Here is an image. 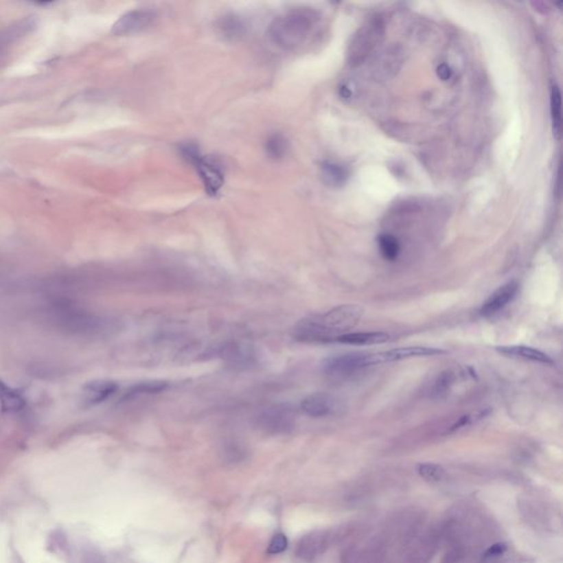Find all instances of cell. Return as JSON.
<instances>
[{
	"mask_svg": "<svg viewBox=\"0 0 563 563\" xmlns=\"http://www.w3.org/2000/svg\"><path fill=\"white\" fill-rule=\"evenodd\" d=\"M363 312L365 310L359 305H341L323 315L308 316L296 323L294 338L301 343H332L352 330Z\"/></svg>",
	"mask_w": 563,
	"mask_h": 563,
	"instance_id": "6da1fadb",
	"label": "cell"
},
{
	"mask_svg": "<svg viewBox=\"0 0 563 563\" xmlns=\"http://www.w3.org/2000/svg\"><path fill=\"white\" fill-rule=\"evenodd\" d=\"M317 21V14L312 9H290L271 23L268 38L282 50H297L310 40Z\"/></svg>",
	"mask_w": 563,
	"mask_h": 563,
	"instance_id": "7a4b0ae2",
	"label": "cell"
},
{
	"mask_svg": "<svg viewBox=\"0 0 563 563\" xmlns=\"http://www.w3.org/2000/svg\"><path fill=\"white\" fill-rule=\"evenodd\" d=\"M185 160L191 162L204 183L205 188L209 195H217L224 185V171L217 161L203 157L198 149L191 144H186L181 149Z\"/></svg>",
	"mask_w": 563,
	"mask_h": 563,
	"instance_id": "3957f363",
	"label": "cell"
},
{
	"mask_svg": "<svg viewBox=\"0 0 563 563\" xmlns=\"http://www.w3.org/2000/svg\"><path fill=\"white\" fill-rule=\"evenodd\" d=\"M372 365H374L373 354L350 352L325 360L323 363V371L330 378H341Z\"/></svg>",
	"mask_w": 563,
	"mask_h": 563,
	"instance_id": "277c9868",
	"label": "cell"
},
{
	"mask_svg": "<svg viewBox=\"0 0 563 563\" xmlns=\"http://www.w3.org/2000/svg\"><path fill=\"white\" fill-rule=\"evenodd\" d=\"M341 536L334 530L318 529L301 537L296 547V555L301 560L314 561L323 555L332 547L336 539Z\"/></svg>",
	"mask_w": 563,
	"mask_h": 563,
	"instance_id": "5b68a950",
	"label": "cell"
},
{
	"mask_svg": "<svg viewBox=\"0 0 563 563\" xmlns=\"http://www.w3.org/2000/svg\"><path fill=\"white\" fill-rule=\"evenodd\" d=\"M296 413L288 404L268 407L259 417L260 428L268 434H288L295 426Z\"/></svg>",
	"mask_w": 563,
	"mask_h": 563,
	"instance_id": "8992f818",
	"label": "cell"
},
{
	"mask_svg": "<svg viewBox=\"0 0 563 563\" xmlns=\"http://www.w3.org/2000/svg\"><path fill=\"white\" fill-rule=\"evenodd\" d=\"M301 409L312 418H325L338 414L343 405L339 398L328 393L318 392L308 395L301 402Z\"/></svg>",
	"mask_w": 563,
	"mask_h": 563,
	"instance_id": "52a82bcc",
	"label": "cell"
},
{
	"mask_svg": "<svg viewBox=\"0 0 563 563\" xmlns=\"http://www.w3.org/2000/svg\"><path fill=\"white\" fill-rule=\"evenodd\" d=\"M155 14L151 10H131L122 14L111 28V34L117 36H131L149 28L154 23Z\"/></svg>",
	"mask_w": 563,
	"mask_h": 563,
	"instance_id": "ba28073f",
	"label": "cell"
},
{
	"mask_svg": "<svg viewBox=\"0 0 563 563\" xmlns=\"http://www.w3.org/2000/svg\"><path fill=\"white\" fill-rule=\"evenodd\" d=\"M444 354H446L445 350L430 348V347H403V348L382 351V352L374 354V356H376V365H382L387 362L402 361V360L420 358V356H434Z\"/></svg>",
	"mask_w": 563,
	"mask_h": 563,
	"instance_id": "9c48e42d",
	"label": "cell"
},
{
	"mask_svg": "<svg viewBox=\"0 0 563 563\" xmlns=\"http://www.w3.org/2000/svg\"><path fill=\"white\" fill-rule=\"evenodd\" d=\"M519 285L516 281H511L497 288L494 293L490 296L487 301L481 307V315L492 316L507 306L516 296Z\"/></svg>",
	"mask_w": 563,
	"mask_h": 563,
	"instance_id": "30bf717a",
	"label": "cell"
},
{
	"mask_svg": "<svg viewBox=\"0 0 563 563\" xmlns=\"http://www.w3.org/2000/svg\"><path fill=\"white\" fill-rule=\"evenodd\" d=\"M495 350L498 354L511 356V358L537 362V363H541V365H555V361H553L551 356L544 354L542 351L538 350V349L527 347V345H502V347H496Z\"/></svg>",
	"mask_w": 563,
	"mask_h": 563,
	"instance_id": "8fae6325",
	"label": "cell"
},
{
	"mask_svg": "<svg viewBox=\"0 0 563 563\" xmlns=\"http://www.w3.org/2000/svg\"><path fill=\"white\" fill-rule=\"evenodd\" d=\"M118 389L116 382L108 380H97L86 384L84 387V402L89 406L98 405L105 402Z\"/></svg>",
	"mask_w": 563,
	"mask_h": 563,
	"instance_id": "7c38bea8",
	"label": "cell"
},
{
	"mask_svg": "<svg viewBox=\"0 0 563 563\" xmlns=\"http://www.w3.org/2000/svg\"><path fill=\"white\" fill-rule=\"evenodd\" d=\"M391 339L387 332H348L337 338V343L351 345H373L385 343Z\"/></svg>",
	"mask_w": 563,
	"mask_h": 563,
	"instance_id": "4fadbf2b",
	"label": "cell"
},
{
	"mask_svg": "<svg viewBox=\"0 0 563 563\" xmlns=\"http://www.w3.org/2000/svg\"><path fill=\"white\" fill-rule=\"evenodd\" d=\"M0 404L5 411H19L25 409V400L17 389L7 387L0 381Z\"/></svg>",
	"mask_w": 563,
	"mask_h": 563,
	"instance_id": "5bb4252c",
	"label": "cell"
},
{
	"mask_svg": "<svg viewBox=\"0 0 563 563\" xmlns=\"http://www.w3.org/2000/svg\"><path fill=\"white\" fill-rule=\"evenodd\" d=\"M168 387H169V383L166 381H161V380L139 382L127 389V392L124 394V400H130V398L140 396V395L158 394V393L164 392Z\"/></svg>",
	"mask_w": 563,
	"mask_h": 563,
	"instance_id": "9a60e30c",
	"label": "cell"
},
{
	"mask_svg": "<svg viewBox=\"0 0 563 563\" xmlns=\"http://www.w3.org/2000/svg\"><path fill=\"white\" fill-rule=\"evenodd\" d=\"M457 381V373L453 370L442 371L430 387L431 398H441L448 394Z\"/></svg>",
	"mask_w": 563,
	"mask_h": 563,
	"instance_id": "2e32d148",
	"label": "cell"
},
{
	"mask_svg": "<svg viewBox=\"0 0 563 563\" xmlns=\"http://www.w3.org/2000/svg\"><path fill=\"white\" fill-rule=\"evenodd\" d=\"M288 151V142L284 135L275 133L271 135L265 143V152L272 160H282Z\"/></svg>",
	"mask_w": 563,
	"mask_h": 563,
	"instance_id": "e0dca14e",
	"label": "cell"
},
{
	"mask_svg": "<svg viewBox=\"0 0 563 563\" xmlns=\"http://www.w3.org/2000/svg\"><path fill=\"white\" fill-rule=\"evenodd\" d=\"M491 414V409H481L478 411H471L469 414L464 415L461 418H459L450 428L448 429L447 434H453L456 431L461 430V429L467 428L470 426L478 424L481 420H484L485 417Z\"/></svg>",
	"mask_w": 563,
	"mask_h": 563,
	"instance_id": "ac0fdd59",
	"label": "cell"
},
{
	"mask_svg": "<svg viewBox=\"0 0 563 563\" xmlns=\"http://www.w3.org/2000/svg\"><path fill=\"white\" fill-rule=\"evenodd\" d=\"M378 248L381 251L382 257L387 261H395L400 255V246L398 239L392 235H380L378 239Z\"/></svg>",
	"mask_w": 563,
	"mask_h": 563,
	"instance_id": "d6986e66",
	"label": "cell"
},
{
	"mask_svg": "<svg viewBox=\"0 0 563 563\" xmlns=\"http://www.w3.org/2000/svg\"><path fill=\"white\" fill-rule=\"evenodd\" d=\"M527 518L533 520L536 526L542 525L544 527H549L551 517H550L549 509L544 507L542 504L536 502V501H528Z\"/></svg>",
	"mask_w": 563,
	"mask_h": 563,
	"instance_id": "ffe728a7",
	"label": "cell"
},
{
	"mask_svg": "<svg viewBox=\"0 0 563 563\" xmlns=\"http://www.w3.org/2000/svg\"><path fill=\"white\" fill-rule=\"evenodd\" d=\"M323 170V177L325 182L329 185L340 186L345 183L347 173L343 166L334 163H325L321 168Z\"/></svg>",
	"mask_w": 563,
	"mask_h": 563,
	"instance_id": "44dd1931",
	"label": "cell"
},
{
	"mask_svg": "<svg viewBox=\"0 0 563 563\" xmlns=\"http://www.w3.org/2000/svg\"><path fill=\"white\" fill-rule=\"evenodd\" d=\"M551 117L553 135L559 139L561 135L562 116H561V94L557 86H553L551 91Z\"/></svg>",
	"mask_w": 563,
	"mask_h": 563,
	"instance_id": "7402d4cb",
	"label": "cell"
},
{
	"mask_svg": "<svg viewBox=\"0 0 563 563\" xmlns=\"http://www.w3.org/2000/svg\"><path fill=\"white\" fill-rule=\"evenodd\" d=\"M418 474L430 483H438L446 478V471L441 466L436 463H422L418 466Z\"/></svg>",
	"mask_w": 563,
	"mask_h": 563,
	"instance_id": "603a6c76",
	"label": "cell"
},
{
	"mask_svg": "<svg viewBox=\"0 0 563 563\" xmlns=\"http://www.w3.org/2000/svg\"><path fill=\"white\" fill-rule=\"evenodd\" d=\"M288 537L284 533H276L268 544V552L270 555H279L288 549Z\"/></svg>",
	"mask_w": 563,
	"mask_h": 563,
	"instance_id": "cb8c5ba5",
	"label": "cell"
},
{
	"mask_svg": "<svg viewBox=\"0 0 563 563\" xmlns=\"http://www.w3.org/2000/svg\"><path fill=\"white\" fill-rule=\"evenodd\" d=\"M220 27L222 31H224V34H226V36H230V38L238 36V34H240L241 31H242V25H241L240 21L235 19V17L225 19L222 23H221Z\"/></svg>",
	"mask_w": 563,
	"mask_h": 563,
	"instance_id": "d4e9b609",
	"label": "cell"
},
{
	"mask_svg": "<svg viewBox=\"0 0 563 563\" xmlns=\"http://www.w3.org/2000/svg\"><path fill=\"white\" fill-rule=\"evenodd\" d=\"M438 75H439V78L441 80H447L450 78L451 76V69L450 67H448L447 64H441L439 67H438Z\"/></svg>",
	"mask_w": 563,
	"mask_h": 563,
	"instance_id": "484cf974",
	"label": "cell"
}]
</instances>
